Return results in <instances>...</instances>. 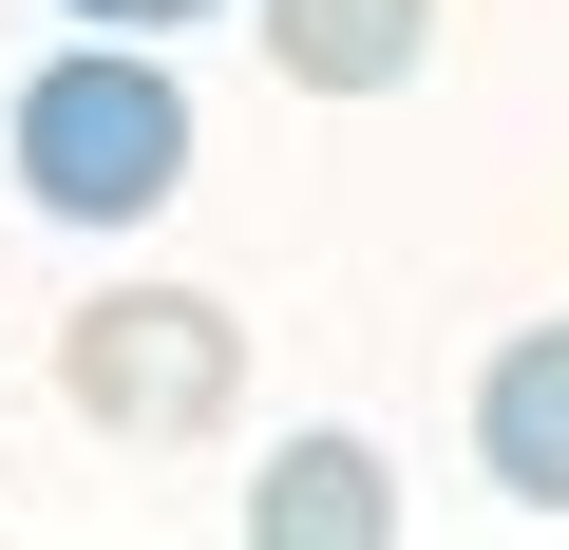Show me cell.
<instances>
[{
    "mask_svg": "<svg viewBox=\"0 0 569 550\" xmlns=\"http://www.w3.org/2000/svg\"><path fill=\"white\" fill-rule=\"evenodd\" d=\"M380 531H399V493H380L361 437H284L247 474V550H380Z\"/></svg>",
    "mask_w": 569,
    "mask_h": 550,
    "instance_id": "5",
    "label": "cell"
},
{
    "mask_svg": "<svg viewBox=\"0 0 569 550\" xmlns=\"http://www.w3.org/2000/svg\"><path fill=\"white\" fill-rule=\"evenodd\" d=\"M58 20H96V39H171V20H209V0H58Z\"/></svg>",
    "mask_w": 569,
    "mask_h": 550,
    "instance_id": "6",
    "label": "cell"
},
{
    "mask_svg": "<svg viewBox=\"0 0 569 550\" xmlns=\"http://www.w3.org/2000/svg\"><path fill=\"white\" fill-rule=\"evenodd\" d=\"M475 474L569 531V323H512V342L475 361Z\"/></svg>",
    "mask_w": 569,
    "mask_h": 550,
    "instance_id": "3",
    "label": "cell"
},
{
    "mask_svg": "<svg viewBox=\"0 0 569 550\" xmlns=\"http://www.w3.org/2000/svg\"><path fill=\"white\" fill-rule=\"evenodd\" d=\"M58 399H77L96 437H209V418L247 399V323H228L209 286H96V304L58 323Z\"/></svg>",
    "mask_w": 569,
    "mask_h": 550,
    "instance_id": "2",
    "label": "cell"
},
{
    "mask_svg": "<svg viewBox=\"0 0 569 550\" xmlns=\"http://www.w3.org/2000/svg\"><path fill=\"white\" fill-rule=\"evenodd\" d=\"M20 190H39L58 228H152V209L190 190V77H171V39H77V58H39V77H20Z\"/></svg>",
    "mask_w": 569,
    "mask_h": 550,
    "instance_id": "1",
    "label": "cell"
},
{
    "mask_svg": "<svg viewBox=\"0 0 569 550\" xmlns=\"http://www.w3.org/2000/svg\"><path fill=\"white\" fill-rule=\"evenodd\" d=\"M266 58L284 96H399L437 58V0H266Z\"/></svg>",
    "mask_w": 569,
    "mask_h": 550,
    "instance_id": "4",
    "label": "cell"
}]
</instances>
